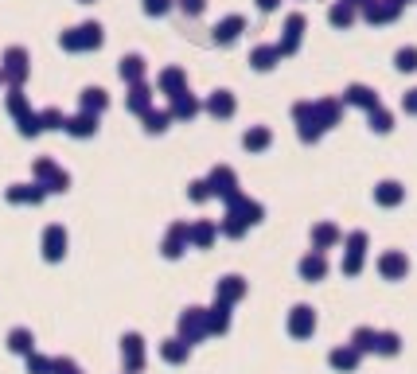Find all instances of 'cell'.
<instances>
[{
    "label": "cell",
    "instance_id": "cell-1",
    "mask_svg": "<svg viewBox=\"0 0 417 374\" xmlns=\"http://www.w3.org/2000/svg\"><path fill=\"white\" fill-rule=\"evenodd\" d=\"M417 62V51H402V67H414Z\"/></svg>",
    "mask_w": 417,
    "mask_h": 374
}]
</instances>
